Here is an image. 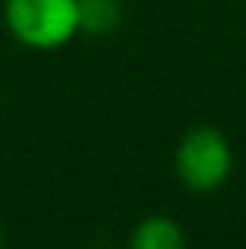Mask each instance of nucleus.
<instances>
[{"mask_svg":"<svg viewBox=\"0 0 246 249\" xmlns=\"http://www.w3.org/2000/svg\"><path fill=\"white\" fill-rule=\"evenodd\" d=\"M3 19L19 44L35 51H57L82 29L79 0H6Z\"/></svg>","mask_w":246,"mask_h":249,"instance_id":"1","label":"nucleus"},{"mask_svg":"<svg viewBox=\"0 0 246 249\" xmlns=\"http://www.w3.org/2000/svg\"><path fill=\"white\" fill-rule=\"evenodd\" d=\"M234 167L230 142L215 126H193L174 155V174L190 193H215Z\"/></svg>","mask_w":246,"mask_h":249,"instance_id":"2","label":"nucleus"},{"mask_svg":"<svg viewBox=\"0 0 246 249\" xmlns=\"http://www.w3.org/2000/svg\"><path fill=\"white\" fill-rule=\"evenodd\" d=\"M129 249H186V237L180 224L167 214H148L136 224Z\"/></svg>","mask_w":246,"mask_h":249,"instance_id":"3","label":"nucleus"},{"mask_svg":"<svg viewBox=\"0 0 246 249\" xmlns=\"http://www.w3.org/2000/svg\"><path fill=\"white\" fill-rule=\"evenodd\" d=\"M0 249H3V233H0Z\"/></svg>","mask_w":246,"mask_h":249,"instance_id":"4","label":"nucleus"}]
</instances>
